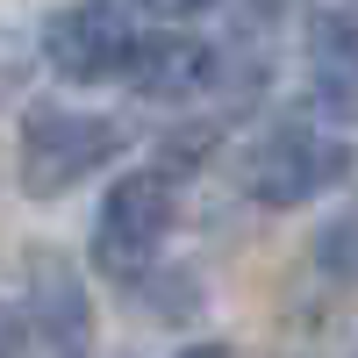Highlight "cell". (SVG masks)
Instances as JSON below:
<instances>
[{"mask_svg":"<svg viewBox=\"0 0 358 358\" xmlns=\"http://www.w3.org/2000/svg\"><path fill=\"white\" fill-rule=\"evenodd\" d=\"M179 358H236V351H222V344H194V351H179Z\"/></svg>","mask_w":358,"mask_h":358,"instance_id":"cell-11","label":"cell"},{"mask_svg":"<svg viewBox=\"0 0 358 358\" xmlns=\"http://www.w3.org/2000/svg\"><path fill=\"white\" fill-rule=\"evenodd\" d=\"M308 79L330 122H358V8H322L308 22Z\"/></svg>","mask_w":358,"mask_h":358,"instance_id":"cell-7","label":"cell"},{"mask_svg":"<svg viewBox=\"0 0 358 358\" xmlns=\"http://www.w3.org/2000/svg\"><path fill=\"white\" fill-rule=\"evenodd\" d=\"M215 65H222V57L208 50L201 36H179V29H172V36H136L122 79L136 86L143 101H194V94L215 86Z\"/></svg>","mask_w":358,"mask_h":358,"instance_id":"cell-6","label":"cell"},{"mask_svg":"<svg viewBox=\"0 0 358 358\" xmlns=\"http://www.w3.org/2000/svg\"><path fill=\"white\" fill-rule=\"evenodd\" d=\"M22 322H29V330H36L57 358H79V351H86L94 308H86L79 273H72L57 251H36V258H29V308H22Z\"/></svg>","mask_w":358,"mask_h":358,"instance_id":"cell-5","label":"cell"},{"mask_svg":"<svg viewBox=\"0 0 358 358\" xmlns=\"http://www.w3.org/2000/svg\"><path fill=\"white\" fill-rule=\"evenodd\" d=\"M172 215H179L172 172H158V165L122 172V179L108 187L101 215H94V265H101L108 280H129V287H136L143 273H151V258L165 251Z\"/></svg>","mask_w":358,"mask_h":358,"instance_id":"cell-2","label":"cell"},{"mask_svg":"<svg viewBox=\"0 0 358 358\" xmlns=\"http://www.w3.org/2000/svg\"><path fill=\"white\" fill-rule=\"evenodd\" d=\"M236 179L258 208H301L315 194H330L337 179H351V143H337L330 129L301 122V115H280L244 143Z\"/></svg>","mask_w":358,"mask_h":358,"instance_id":"cell-1","label":"cell"},{"mask_svg":"<svg viewBox=\"0 0 358 358\" xmlns=\"http://www.w3.org/2000/svg\"><path fill=\"white\" fill-rule=\"evenodd\" d=\"M315 258H322V273H330V280L358 287V201L344 208L337 222H322V236H315Z\"/></svg>","mask_w":358,"mask_h":358,"instance_id":"cell-8","label":"cell"},{"mask_svg":"<svg viewBox=\"0 0 358 358\" xmlns=\"http://www.w3.org/2000/svg\"><path fill=\"white\" fill-rule=\"evenodd\" d=\"M143 15H158V22H194V15H208L215 0H136Z\"/></svg>","mask_w":358,"mask_h":358,"instance_id":"cell-9","label":"cell"},{"mask_svg":"<svg viewBox=\"0 0 358 358\" xmlns=\"http://www.w3.org/2000/svg\"><path fill=\"white\" fill-rule=\"evenodd\" d=\"M22 337H29L22 308H8V301H0V358H22Z\"/></svg>","mask_w":358,"mask_h":358,"instance_id":"cell-10","label":"cell"},{"mask_svg":"<svg viewBox=\"0 0 358 358\" xmlns=\"http://www.w3.org/2000/svg\"><path fill=\"white\" fill-rule=\"evenodd\" d=\"M136 50V22L122 15V0H72L57 8L50 29H43V57L57 79L72 86H101V79H122Z\"/></svg>","mask_w":358,"mask_h":358,"instance_id":"cell-4","label":"cell"},{"mask_svg":"<svg viewBox=\"0 0 358 358\" xmlns=\"http://www.w3.org/2000/svg\"><path fill=\"white\" fill-rule=\"evenodd\" d=\"M115 151H122V143H115L108 115L43 101V108L22 115V194L29 201H57V194H72L86 172H101Z\"/></svg>","mask_w":358,"mask_h":358,"instance_id":"cell-3","label":"cell"}]
</instances>
